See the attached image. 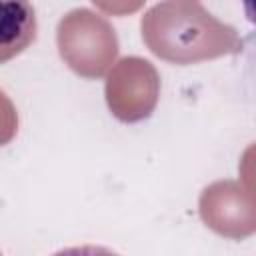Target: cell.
Segmentation results:
<instances>
[{"mask_svg": "<svg viewBox=\"0 0 256 256\" xmlns=\"http://www.w3.org/2000/svg\"><path fill=\"white\" fill-rule=\"evenodd\" d=\"M38 20L30 2L0 0V64L22 54L36 40Z\"/></svg>", "mask_w": 256, "mask_h": 256, "instance_id": "6da1fadb", "label": "cell"}, {"mask_svg": "<svg viewBox=\"0 0 256 256\" xmlns=\"http://www.w3.org/2000/svg\"><path fill=\"white\" fill-rule=\"evenodd\" d=\"M0 256H2V254H0Z\"/></svg>", "mask_w": 256, "mask_h": 256, "instance_id": "3957f363", "label": "cell"}, {"mask_svg": "<svg viewBox=\"0 0 256 256\" xmlns=\"http://www.w3.org/2000/svg\"><path fill=\"white\" fill-rule=\"evenodd\" d=\"M52 256H120L114 250L106 246H96V244H82V246H70L64 250L54 252Z\"/></svg>", "mask_w": 256, "mask_h": 256, "instance_id": "7a4b0ae2", "label": "cell"}]
</instances>
